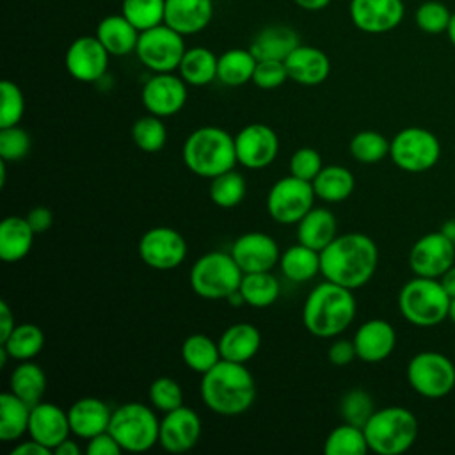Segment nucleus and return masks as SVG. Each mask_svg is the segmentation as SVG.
Returning <instances> with one entry per match:
<instances>
[{"instance_id": "nucleus-1", "label": "nucleus", "mask_w": 455, "mask_h": 455, "mask_svg": "<svg viewBox=\"0 0 455 455\" xmlns=\"http://www.w3.org/2000/svg\"><path fill=\"white\" fill-rule=\"evenodd\" d=\"M377 265V243L364 233L339 235L320 251V274L348 290L364 286L373 277Z\"/></svg>"}, {"instance_id": "nucleus-2", "label": "nucleus", "mask_w": 455, "mask_h": 455, "mask_svg": "<svg viewBox=\"0 0 455 455\" xmlns=\"http://www.w3.org/2000/svg\"><path fill=\"white\" fill-rule=\"evenodd\" d=\"M201 398L219 416H240L256 400V382L243 363L220 359L203 373Z\"/></svg>"}, {"instance_id": "nucleus-3", "label": "nucleus", "mask_w": 455, "mask_h": 455, "mask_svg": "<svg viewBox=\"0 0 455 455\" xmlns=\"http://www.w3.org/2000/svg\"><path fill=\"white\" fill-rule=\"evenodd\" d=\"M354 290L325 279L316 284L302 306V323L316 338H334L341 334L355 318L357 304Z\"/></svg>"}, {"instance_id": "nucleus-4", "label": "nucleus", "mask_w": 455, "mask_h": 455, "mask_svg": "<svg viewBox=\"0 0 455 455\" xmlns=\"http://www.w3.org/2000/svg\"><path fill=\"white\" fill-rule=\"evenodd\" d=\"M183 162L196 176L212 180L238 164L235 137L219 126H201L187 137Z\"/></svg>"}, {"instance_id": "nucleus-5", "label": "nucleus", "mask_w": 455, "mask_h": 455, "mask_svg": "<svg viewBox=\"0 0 455 455\" xmlns=\"http://www.w3.org/2000/svg\"><path fill=\"white\" fill-rule=\"evenodd\" d=\"M363 430L370 451L379 455H400L414 444L419 425L418 418L409 409L389 405L375 409Z\"/></svg>"}, {"instance_id": "nucleus-6", "label": "nucleus", "mask_w": 455, "mask_h": 455, "mask_svg": "<svg viewBox=\"0 0 455 455\" xmlns=\"http://www.w3.org/2000/svg\"><path fill=\"white\" fill-rule=\"evenodd\" d=\"M451 297L439 279L414 275L398 293L400 315L416 327H434L448 318Z\"/></svg>"}, {"instance_id": "nucleus-7", "label": "nucleus", "mask_w": 455, "mask_h": 455, "mask_svg": "<svg viewBox=\"0 0 455 455\" xmlns=\"http://www.w3.org/2000/svg\"><path fill=\"white\" fill-rule=\"evenodd\" d=\"M243 272L231 252L210 251L196 259L190 268L188 283L196 295L208 300L228 299L240 288Z\"/></svg>"}, {"instance_id": "nucleus-8", "label": "nucleus", "mask_w": 455, "mask_h": 455, "mask_svg": "<svg viewBox=\"0 0 455 455\" xmlns=\"http://www.w3.org/2000/svg\"><path fill=\"white\" fill-rule=\"evenodd\" d=\"M108 432L124 451L142 453L158 443L160 419L140 402H128L112 411Z\"/></svg>"}, {"instance_id": "nucleus-9", "label": "nucleus", "mask_w": 455, "mask_h": 455, "mask_svg": "<svg viewBox=\"0 0 455 455\" xmlns=\"http://www.w3.org/2000/svg\"><path fill=\"white\" fill-rule=\"evenodd\" d=\"M407 382L421 396L443 398L455 387V364L435 350H423L411 357L407 364Z\"/></svg>"}, {"instance_id": "nucleus-10", "label": "nucleus", "mask_w": 455, "mask_h": 455, "mask_svg": "<svg viewBox=\"0 0 455 455\" xmlns=\"http://www.w3.org/2000/svg\"><path fill=\"white\" fill-rule=\"evenodd\" d=\"M389 156L393 164L405 172H425L439 162L441 142L430 130L409 126L391 139Z\"/></svg>"}, {"instance_id": "nucleus-11", "label": "nucleus", "mask_w": 455, "mask_h": 455, "mask_svg": "<svg viewBox=\"0 0 455 455\" xmlns=\"http://www.w3.org/2000/svg\"><path fill=\"white\" fill-rule=\"evenodd\" d=\"M185 36L165 23L142 30L135 53L139 60L155 73H172L178 69L187 48Z\"/></svg>"}, {"instance_id": "nucleus-12", "label": "nucleus", "mask_w": 455, "mask_h": 455, "mask_svg": "<svg viewBox=\"0 0 455 455\" xmlns=\"http://www.w3.org/2000/svg\"><path fill=\"white\" fill-rule=\"evenodd\" d=\"M315 199L313 183L290 174L270 187L267 212L279 224H297L313 208Z\"/></svg>"}, {"instance_id": "nucleus-13", "label": "nucleus", "mask_w": 455, "mask_h": 455, "mask_svg": "<svg viewBox=\"0 0 455 455\" xmlns=\"http://www.w3.org/2000/svg\"><path fill=\"white\" fill-rule=\"evenodd\" d=\"M455 263V242L448 231H432L419 236L409 252L414 275L439 279Z\"/></svg>"}, {"instance_id": "nucleus-14", "label": "nucleus", "mask_w": 455, "mask_h": 455, "mask_svg": "<svg viewBox=\"0 0 455 455\" xmlns=\"http://www.w3.org/2000/svg\"><path fill=\"white\" fill-rule=\"evenodd\" d=\"M139 256L151 268L172 270L183 263L187 256V242L180 231L167 226H156L140 236Z\"/></svg>"}, {"instance_id": "nucleus-15", "label": "nucleus", "mask_w": 455, "mask_h": 455, "mask_svg": "<svg viewBox=\"0 0 455 455\" xmlns=\"http://www.w3.org/2000/svg\"><path fill=\"white\" fill-rule=\"evenodd\" d=\"M235 149L240 165L245 169H263L275 160L279 139L268 124L252 123L235 135Z\"/></svg>"}, {"instance_id": "nucleus-16", "label": "nucleus", "mask_w": 455, "mask_h": 455, "mask_svg": "<svg viewBox=\"0 0 455 455\" xmlns=\"http://www.w3.org/2000/svg\"><path fill=\"white\" fill-rule=\"evenodd\" d=\"M110 53L94 36L76 37L66 50L64 64L68 73L78 82H96L108 68Z\"/></svg>"}, {"instance_id": "nucleus-17", "label": "nucleus", "mask_w": 455, "mask_h": 455, "mask_svg": "<svg viewBox=\"0 0 455 455\" xmlns=\"http://www.w3.org/2000/svg\"><path fill=\"white\" fill-rule=\"evenodd\" d=\"M142 105L158 117L178 114L187 103V82L172 73H155L142 87Z\"/></svg>"}, {"instance_id": "nucleus-18", "label": "nucleus", "mask_w": 455, "mask_h": 455, "mask_svg": "<svg viewBox=\"0 0 455 455\" xmlns=\"http://www.w3.org/2000/svg\"><path fill=\"white\" fill-rule=\"evenodd\" d=\"M348 14L361 32L386 34L402 23L405 5L402 0H350Z\"/></svg>"}, {"instance_id": "nucleus-19", "label": "nucleus", "mask_w": 455, "mask_h": 455, "mask_svg": "<svg viewBox=\"0 0 455 455\" xmlns=\"http://www.w3.org/2000/svg\"><path fill=\"white\" fill-rule=\"evenodd\" d=\"M231 256L243 274L268 272L279 263L281 252L277 242L261 231H249L240 235L231 245Z\"/></svg>"}, {"instance_id": "nucleus-20", "label": "nucleus", "mask_w": 455, "mask_h": 455, "mask_svg": "<svg viewBox=\"0 0 455 455\" xmlns=\"http://www.w3.org/2000/svg\"><path fill=\"white\" fill-rule=\"evenodd\" d=\"M201 437V418L199 414L181 405L174 411H169L160 419V435L158 443L165 451L183 453L192 450Z\"/></svg>"}, {"instance_id": "nucleus-21", "label": "nucleus", "mask_w": 455, "mask_h": 455, "mask_svg": "<svg viewBox=\"0 0 455 455\" xmlns=\"http://www.w3.org/2000/svg\"><path fill=\"white\" fill-rule=\"evenodd\" d=\"M30 439H36L43 446L50 448L52 451L69 437L71 427L68 411L52 403V402H39L30 409V421L28 432Z\"/></svg>"}, {"instance_id": "nucleus-22", "label": "nucleus", "mask_w": 455, "mask_h": 455, "mask_svg": "<svg viewBox=\"0 0 455 455\" xmlns=\"http://www.w3.org/2000/svg\"><path fill=\"white\" fill-rule=\"evenodd\" d=\"M357 359L364 363H380L391 355L396 347L395 327L382 320L371 318L359 325L354 334Z\"/></svg>"}, {"instance_id": "nucleus-23", "label": "nucleus", "mask_w": 455, "mask_h": 455, "mask_svg": "<svg viewBox=\"0 0 455 455\" xmlns=\"http://www.w3.org/2000/svg\"><path fill=\"white\" fill-rule=\"evenodd\" d=\"M71 434L82 439H91L108 430L112 409L96 396H82L68 409Z\"/></svg>"}, {"instance_id": "nucleus-24", "label": "nucleus", "mask_w": 455, "mask_h": 455, "mask_svg": "<svg viewBox=\"0 0 455 455\" xmlns=\"http://www.w3.org/2000/svg\"><path fill=\"white\" fill-rule=\"evenodd\" d=\"M212 18L213 0H165L164 23L181 36H192L204 30Z\"/></svg>"}, {"instance_id": "nucleus-25", "label": "nucleus", "mask_w": 455, "mask_h": 455, "mask_svg": "<svg viewBox=\"0 0 455 455\" xmlns=\"http://www.w3.org/2000/svg\"><path fill=\"white\" fill-rule=\"evenodd\" d=\"M290 80L300 85H318L327 80L331 73V60L325 52L315 46L299 44L284 59Z\"/></svg>"}, {"instance_id": "nucleus-26", "label": "nucleus", "mask_w": 455, "mask_h": 455, "mask_svg": "<svg viewBox=\"0 0 455 455\" xmlns=\"http://www.w3.org/2000/svg\"><path fill=\"white\" fill-rule=\"evenodd\" d=\"M217 343L222 359L245 364L258 354L261 347V334L256 325L249 322H238L229 325L220 334Z\"/></svg>"}, {"instance_id": "nucleus-27", "label": "nucleus", "mask_w": 455, "mask_h": 455, "mask_svg": "<svg viewBox=\"0 0 455 455\" xmlns=\"http://www.w3.org/2000/svg\"><path fill=\"white\" fill-rule=\"evenodd\" d=\"M139 36L140 30L123 14H108L96 27V37L114 57H123L135 52Z\"/></svg>"}, {"instance_id": "nucleus-28", "label": "nucleus", "mask_w": 455, "mask_h": 455, "mask_svg": "<svg viewBox=\"0 0 455 455\" xmlns=\"http://www.w3.org/2000/svg\"><path fill=\"white\" fill-rule=\"evenodd\" d=\"M299 44H300L299 36L291 27L270 25L261 28L254 36L249 50L258 60H265V59L284 60Z\"/></svg>"}, {"instance_id": "nucleus-29", "label": "nucleus", "mask_w": 455, "mask_h": 455, "mask_svg": "<svg viewBox=\"0 0 455 455\" xmlns=\"http://www.w3.org/2000/svg\"><path fill=\"white\" fill-rule=\"evenodd\" d=\"M34 229L28 220L20 215L5 217L0 224V258L5 263L23 259L34 243Z\"/></svg>"}, {"instance_id": "nucleus-30", "label": "nucleus", "mask_w": 455, "mask_h": 455, "mask_svg": "<svg viewBox=\"0 0 455 455\" xmlns=\"http://www.w3.org/2000/svg\"><path fill=\"white\" fill-rule=\"evenodd\" d=\"M336 217L329 208H311L299 222H297V238L300 243L322 251L325 249L338 235H336Z\"/></svg>"}, {"instance_id": "nucleus-31", "label": "nucleus", "mask_w": 455, "mask_h": 455, "mask_svg": "<svg viewBox=\"0 0 455 455\" xmlns=\"http://www.w3.org/2000/svg\"><path fill=\"white\" fill-rule=\"evenodd\" d=\"M311 183L316 199L325 203H341L355 188L354 174L343 165H323Z\"/></svg>"}, {"instance_id": "nucleus-32", "label": "nucleus", "mask_w": 455, "mask_h": 455, "mask_svg": "<svg viewBox=\"0 0 455 455\" xmlns=\"http://www.w3.org/2000/svg\"><path fill=\"white\" fill-rule=\"evenodd\" d=\"M30 409L32 407L12 391L0 395V439L4 443L18 441L28 432Z\"/></svg>"}, {"instance_id": "nucleus-33", "label": "nucleus", "mask_w": 455, "mask_h": 455, "mask_svg": "<svg viewBox=\"0 0 455 455\" xmlns=\"http://www.w3.org/2000/svg\"><path fill=\"white\" fill-rule=\"evenodd\" d=\"M279 267L288 281L306 283L320 274V252L299 242L281 254Z\"/></svg>"}, {"instance_id": "nucleus-34", "label": "nucleus", "mask_w": 455, "mask_h": 455, "mask_svg": "<svg viewBox=\"0 0 455 455\" xmlns=\"http://www.w3.org/2000/svg\"><path fill=\"white\" fill-rule=\"evenodd\" d=\"M217 64L219 57L212 50L204 46H194L185 52L178 71L188 85L201 87L217 78Z\"/></svg>"}, {"instance_id": "nucleus-35", "label": "nucleus", "mask_w": 455, "mask_h": 455, "mask_svg": "<svg viewBox=\"0 0 455 455\" xmlns=\"http://www.w3.org/2000/svg\"><path fill=\"white\" fill-rule=\"evenodd\" d=\"M256 64L258 59L252 55L251 50H228L219 57L217 80L228 87H238L247 82H252Z\"/></svg>"}, {"instance_id": "nucleus-36", "label": "nucleus", "mask_w": 455, "mask_h": 455, "mask_svg": "<svg viewBox=\"0 0 455 455\" xmlns=\"http://www.w3.org/2000/svg\"><path fill=\"white\" fill-rule=\"evenodd\" d=\"M9 391L25 400L30 407L43 400L46 391V375L34 361H20L9 377Z\"/></svg>"}, {"instance_id": "nucleus-37", "label": "nucleus", "mask_w": 455, "mask_h": 455, "mask_svg": "<svg viewBox=\"0 0 455 455\" xmlns=\"http://www.w3.org/2000/svg\"><path fill=\"white\" fill-rule=\"evenodd\" d=\"M181 359L192 371L203 375L210 368H213L222 357L219 343L213 341L210 336L190 334L181 345Z\"/></svg>"}, {"instance_id": "nucleus-38", "label": "nucleus", "mask_w": 455, "mask_h": 455, "mask_svg": "<svg viewBox=\"0 0 455 455\" xmlns=\"http://www.w3.org/2000/svg\"><path fill=\"white\" fill-rule=\"evenodd\" d=\"M0 345L5 348L11 359L32 361L44 347V332L36 323H20Z\"/></svg>"}, {"instance_id": "nucleus-39", "label": "nucleus", "mask_w": 455, "mask_h": 455, "mask_svg": "<svg viewBox=\"0 0 455 455\" xmlns=\"http://www.w3.org/2000/svg\"><path fill=\"white\" fill-rule=\"evenodd\" d=\"M238 290L245 304L252 307H268L277 300L281 286H279V281L268 270V272L243 274Z\"/></svg>"}, {"instance_id": "nucleus-40", "label": "nucleus", "mask_w": 455, "mask_h": 455, "mask_svg": "<svg viewBox=\"0 0 455 455\" xmlns=\"http://www.w3.org/2000/svg\"><path fill=\"white\" fill-rule=\"evenodd\" d=\"M368 450L370 448L363 427L350 423L332 428L323 443L325 455H364Z\"/></svg>"}, {"instance_id": "nucleus-41", "label": "nucleus", "mask_w": 455, "mask_h": 455, "mask_svg": "<svg viewBox=\"0 0 455 455\" xmlns=\"http://www.w3.org/2000/svg\"><path fill=\"white\" fill-rule=\"evenodd\" d=\"M391 140L375 130H363L348 142V151L361 164H377L389 156Z\"/></svg>"}, {"instance_id": "nucleus-42", "label": "nucleus", "mask_w": 455, "mask_h": 455, "mask_svg": "<svg viewBox=\"0 0 455 455\" xmlns=\"http://www.w3.org/2000/svg\"><path fill=\"white\" fill-rule=\"evenodd\" d=\"M245 197V178L229 169L215 178L210 183V199L219 208H233L240 204Z\"/></svg>"}, {"instance_id": "nucleus-43", "label": "nucleus", "mask_w": 455, "mask_h": 455, "mask_svg": "<svg viewBox=\"0 0 455 455\" xmlns=\"http://www.w3.org/2000/svg\"><path fill=\"white\" fill-rule=\"evenodd\" d=\"M121 14L140 32L165 20V0H123Z\"/></svg>"}, {"instance_id": "nucleus-44", "label": "nucleus", "mask_w": 455, "mask_h": 455, "mask_svg": "<svg viewBox=\"0 0 455 455\" xmlns=\"http://www.w3.org/2000/svg\"><path fill=\"white\" fill-rule=\"evenodd\" d=\"M132 139L146 153L160 151L167 142V130L162 117L153 114L139 117L132 126Z\"/></svg>"}, {"instance_id": "nucleus-45", "label": "nucleus", "mask_w": 455, "mask_h": 455, "mask_svg": "<svg viewBox=\"0 0 455 455\" xmlns=\"http://www.w3.org/2000/svg\"><path fill=\"white\" fill-rule=\"evenodd\" d=\"M373 412H375L373 398L368 391L361 387H354L347 391L339 402V414L343 421L355 427H364Z\"/></svg>"}, {"instance_id": "nucleus-46", "label": "nucleus", "mask_w": 455, "mask_h": 455, "mask_svg": "<svg viewBox=\"0 0 455 455\" xmlns=\"http://www.w3.org/2000/svg\"><path fill=\"white\" fill-rule=\"evenodd\" d=\"M451 11L444 2L439 0H425L416 7L414 23L416 27L430 36H437L446 32L448 23L451 20Z\"/></svg>"}, {"instance_id": "nucleus-47", "label": "nucleus", "mask_w": 455, "mask_h": 455, "mask_svg": "<svg viewBox=\"0 0 455 455\" xmlns=\"http://www.w3.org/2000/svg\"><path fill=\"white\" fill-rule=\"evenodd\" d=\"M148 396H149V402H151L153 409H156L164 414L183 405V389L171 377L155 379L149 386Z\"/></svg>"}, {"instance_id": "nucleus-48", "label": "nucleus", "mask_w": 455, "mask_h": 455, "mask_svg": "<svg viewBox=\"0 0 455 455\" xmlns=\"http://www.w3.org/2000/svg\"><path fill=\"white\" fill-rule=\"evenodd\" d=\"M0 96H2L0 128L16 126L21 121L25 112V98L21 89L11 80H2Z\"/></svg>"}, {"instance_id": "nucleus-49", "label": "nucleus", "mask_w": 455, "mask_h": 455, "mask_svg": "<svg viewBox=\"0 0 455 455\" xmlns=\"http://www.w3.org/2000/svg\"><path fill=\"white\" fill-rule=\"evenodd\" d=\"M30 151V135L21 126L0 128V160L18 162Z\"/></svg>"}, {"instance_id": "nucleus-50", "label": "nucleus", "mask_w": 455, "mask_h": 455, "mask_svg": "<svg viewBox=\"0 0 455 455\" xmlns=\"http://www.w3.org/2000/svg\"><path fill=\"white\" fill-rule=\"evenodd\" d=\"M288 78L290 76H288L284 60H275V59L258 60L254 75H252L254 85H258L259 89H267V91L281 87Z\"/></svg>"}, {"instance_id": "nucleus-51", "label": "nucleus", "mask_w": 455, "mask_h": 455, "mask_svg": "<svg viewBox=\"0 0 455 455\" xmlns=\"http://www.w3.org/2000/svg\"><path fill=\"white\" fill-rule=\"evenodd\" d=\"M322 167V156L313 148H300L290 158V174L306 181H313Z\"/></svg>"}, {"instance_id": "nucleus-52", "label": "nucleus", "mask_w": 455, "mask_h": 455, "mask_svg": "<svg viewBox=\"0 0 455 455\" xmlns=\"http://www.w3.org/2000/svg\"><path fill=\"white\" fill-rule=\"evenodd\" d=\"M85 451L89 455H121L124 450L116 441V437L107 430L89 439Z\"/></svg>"}, {"instance_id": "nucleus-53", "label": "nucleus", "mask_w": 455, "mask_h": 455, "mask_svg": "<svg viewBox=\"0 0 455 455\" xmlns=\"http://www.w3.org/2000/svg\"><path fill=\"white\" fill-rule=\"evenodd\" d=\"M327 357L332 364L336 366H345L348 363H352L357 354H355V345H354V339H336L329 350H327Z\"/></svg>"}, {"instance_id": "nucleus-54", "label": "nucleus", "mask_w": 455, "mask_h": 455, "mask_svg": "<svg viewBox=\"0 0 455 455\" xmlns=\"http://www.w3.org/2000/svg\"><path fill=\"white\" fill-rule=\"evenodd\" d=\"M25 219L28 220V224H30V228L34 229L36 235L46 233V231L52 228V224H53V213H52V210H48L46 206H36V208H32V210L25 215Z\"/></svg>"}, {"instance_id": "nucleus-55", "label": "nucleus", "mask_w": 455, "mask_h": 455, "mask_svg": "<svg viewBox=\"0 0 455 455\" xmlns=\"http://www.w3.org/2000/svg\"><path fill=\"white\" fill-rule=\"evenodd\" d=\"M16 327L14 323V315L11 313V307L5 300L0 302V343H4L9 334L12 332V329Z\"/></svg>"}, {"instance_id": "nucleus-56", "label": "nucleus", "mask_w": 455, "mask_h": 455, "mask_svg": "<svg viewBox=\"0 0 455 455\" xmlns=\"http://www.w3.org/2000/svg\"><path fill=\"white\" fill-rule=\"evenodd\" d=\"M11 453L12 455H50L53 451L43 446L41 443H37L36 439H30V441H21L18 446L11 450Z\"/></svg>"}, {"instance_id": "nucleus-57", "label": "nucleus", "mask_w": 455, "mask_h": 455, "mask_svg": "<svg viewBox=\"0 0 455 455\" xmlns=\"http://www.w3.org/2000/svg\"><path fill=\"white\" fill-rule=\"evenodd\" d=\"M439 281H441L443 288L446 290V293H448L451 299H455V263L439 277Z\"/></svg>"}, {"instance_id": "nucleus-58", "label": "nucleus", "mask_w": 455, "mask_h": 455, "mask_svg": "<svg viewBox=\"0 0 455 455\" xmlns=\"http://www.w3.org/2000/svg\"><path fill=\"white\" fill-rule=\"evenodd\" d=\"M80 446L76 444V441H73V439H64L55 450H53V453L55 455H80Z\"/></svg>"}, {"instance_id": "nucleus-59", "label": "nucleus", "mask_w": 455, "mask_h": 455, "mask_svg": "<svg viewBox=\"0 0 455 455\" xmlns=\"http://www.w3.org/2000/svg\"><path fill=\"white\" fill-rule=\"evenodd\" d=\"M293 2L304 11H322L331 4V0H293Z\"/></svg>"}, {"instance_id": "nucleus-60", "label": "nucleus", "mask_w": 455, "mask_h": 455, "mask_svg": "<svg viewBox=\"0 0 455 455\" xmlns=\"http://www.w3.org/2000/svg\"><path fill=\"white\" fill-rule=\"evenodd\" d=\"M446 36H448V39H450L451 46L455 48V11H453V14H451V20H450V23H448V28H446Z\"/></svg>"}, {"instance_id": "nucleus-61", "label": "nucleus", "mask_w": 455, "mask_h": 455, "mask_svg": "<svg viewBox=\"0 0 455 455\" xmlns=\"http://www.w3.org/2000/svg\"><path fill=\"white\" fill-rule=\"evenodd\" d=\"M448 318H450V322L455 325V299H451V304H450V311H448Z\"/></svg>"}]
</instances>
